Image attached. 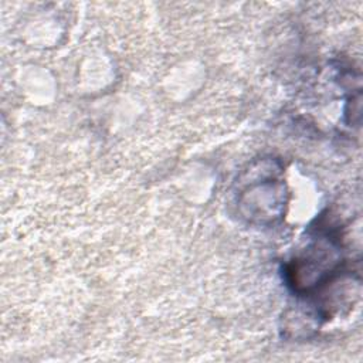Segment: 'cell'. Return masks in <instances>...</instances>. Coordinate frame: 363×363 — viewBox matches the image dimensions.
<instances>
[{
	"label": "cell",
	"instance_id": "7a4b0ae2",
	"mask_svg": "<svg viewBox=\"0 0 363 363\" xmlns=\"http://www.w3.org/2000/svg\"><path fill=\"white\" fill-rule=\"evenodd\" d=\"M343 262L342 241L332 228L318 227L306 245L285 267L288 285L305 295L329 284Z\"/></svg>",
	"mask_w": 363,
	"mask_h": 363
},
{
	"label": "cell",
	"instance_id": "6da1fadb",
	"mask_svg": "<svg viewBox=\"0 0 363 363\" xmlns=\"http://www.w3.org/2000/svg\"><path fill=\"white\" fill-rule=\"evenodd\" d=\"M278 162L262 159L252 163L237 182L238 214L250 224L271 225L281 220L286 204V187Z\"/></svg>",
	"mask_w": 363,
	"mask_h": 363
}]
</instances>
